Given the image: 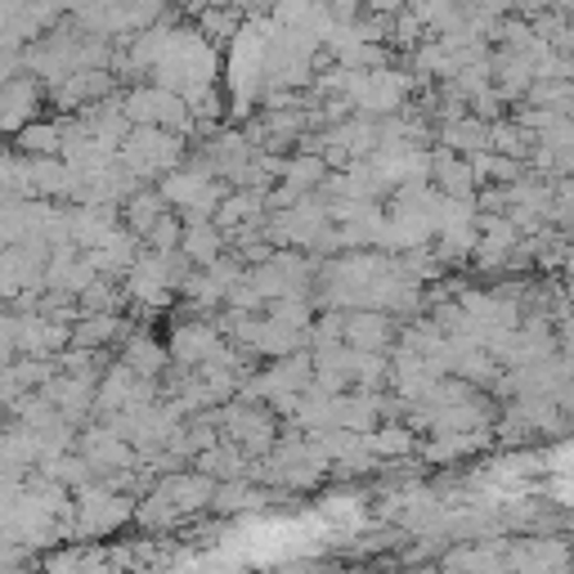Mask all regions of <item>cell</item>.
I'll return each instance as SVG.
<instances>
[]
</instances>
